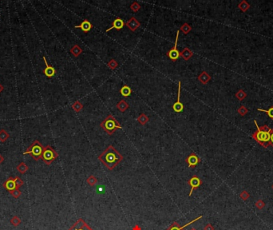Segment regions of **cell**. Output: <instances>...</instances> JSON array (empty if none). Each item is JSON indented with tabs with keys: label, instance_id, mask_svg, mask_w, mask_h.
Wrapping results in <instances>:
<instances>
[{
	"label": "cell",
	"instance_id": "4",
	"mask_svg": "<svg viewBox=\"0 0 273 230\" xmlns=\"http://www.w3.org/2000/svg\"><path fill=\"white\" fill-rule=\"evenodd\" d=\"M43 150H44V147L42 146V145L40 143V141H38V140H35L33 142V144L28 147L27 150L23 153V154L24 155L29 154L35 161H39V159L42 158Z\"/></svg>",
	"mask_w": 273,
	"mask_h": 230
},
{
	"label": "cell",
	"instance_id": "18",
	"mask_svg": "<svg viewBox=\"0 0 273 230\" xmlns=\"http://www.w3.org/2000/svg\"><path fill=\"white\" fill-rule=\"evenodd\" d=\"M198 80L202 84L205 85V84H207L211 80V77H210V75L206 71H202L201 74L198 76Z\"/></svg>",
	"mask_w": 273,
	"mask_h": 230
},
{
	"label": "cell",
	"instance_id": "43",
	"mask_svg": "<svg viewBox=\"0 0 273 230\" xmlns=\"http://www.w3.org/2000/svg\"><path fill=\"white\" fill-rule=\"evenodd\" d=\"M3 86L0 84V93L3 91Z\"/></svg>",
	"mask_w": 273,
	"mask_h": 230
},
{
	"label": "cell",
	"instance_id": "31",
	"mask_svg": "<svg viewBox=\"0 0 273 230\" xmlns=\"http://www.w3.org/2000/svg\"><path fill=\"white\" fill-rule=\"evenodd\" d=\"M249 7H250V5H249L246 1H242V2L239 4V8L243 11H246Z\"/></svg>",
	"mask_w": 273,
	"mask_h": 230
},
{
	"label": "cell",
	"instance_id": "39",
	"mask_svg": "<svg viewBox=\"0 0 273 230\" xmlns=\"http://www.w3.org/2000/svg\"><path fill=\"white\" fill-rule=\"evenodd\" d=\"M214 229H214V227H213L211 224H208V225H205L204 228V230H214Z\"/></svg>",
	"mask_w": 273,
	"mask_h": 230
},
{
	"label": "cell",
	"instance_id": "16",
	"mask_svg": "<svg viewBox=\"0 0 273 230\" xmlns=\"http://www.w3.org/2000/svg\"><path fill=\"white\" fill-rule=\"evenodd\" d=\"M3 187H4L6 190H8V191L10 192L15 189V188H16V185H15V182H14V178H9L8 179L3 183Z\"/></svg>",
	"mask_w": 273,
	"mask_h": 230
},
{
	"label": "cell",
	"instance_id": "42",
	"mask_svg": "<svg viewBox=\"0 0 273 230\" xmlns=\"http://www.w3.org/2000/svg\"><path fill=\"white\" fill-rule=\"evenodd\" d=\"M3 161H4V158H3V156H2V155H1V154H0V164L3 163Z\"/></svg>",
	"mask_w": 273,
	"mask_h": 230
},
{
	"label": "cell",
	"instance_id": "36",
	"mask_svg": "<svg viewBox=\"0 0 273 230\" xmlns=\"http://www.w3.org/2000/svg\"><path fill=\"white\" fill-rule=\"evenodd\" d=\"M238 113L240 114V115H242V116H244L247 113H248V109L246 108L245 106H244L242 105L241 107H240V109L238 110Z\"/></svg>",
	"mask_w": 273,
	"mask_h": 230
},
{
	"label": "cell",
	"instance_id": "28",
	"mask_svg": "<svg viewBox=\"0 0 273 230\" xmlns=\"http://www.w3.org/2000/svg\"><path fill=\"white\" fill-rule=\"evenodd\" d=\"M10 222H11V224L12 225H13V226H14V227H17V226H19V225L20 224H21L22 221H21V219H20L19 216H13L12 218H11V221H10Z\"/></svg>",
	"mask_w": 273,
	"mask_h": 230
},
{
	"label": "cell",
	"instance_id": "2",
	"mask_svg": "<svg viewBox=\"0 0 273 230\" xmlns=\"http://www.w3.org/2000/svg\"><path fill=\"white\" fill-rule=\"evenodd\" d=\"M254 122L257 125V131L253 134V138L259 142V144L262 145L264 147H268L269 143H270L271 129L266 125L260 128L259 127L256 120H254Z\"/></svg>",
	"mask_w": 273,
	"mask_h": 230
},
{
	"label": "cell",
	"instance_id": "15",
	"mask_svg": "<svg viewBox=\"0 0 273 230\" xmlns=\"http://www.w3.org/2000/svg\"><path fill=\"white\" fill-rule=\"evenodd\" d=\"M92 27H93V25H92L90 23V22L87 19L84 20V21L81 23L80 25L75 26V28H80V29L82 30L83 32H85V33L89 32V31L92 29Z\"/></svg>",
	"mask_w": 273,
	"mask_h": 230
},
{
	"label": "cell",
	"instance_id": "29",
	"mask_svg": "<svg viewBox=\"0 0 273 230\" xmlns=\"http://www.w3.org/2000/svg\"><path fill=\"white\" fill-rule=\"evenodd\" d=\"M107 66L110 69L115 70L118 67V64L115 59H111L110 61L107 63Z\"/></svg>",
	"mask_w": 273,
	"mask_h": 230
},
{
	"label": "cell",
	"instance_id": "1",
	"mask_svg": "<svg viewBox=\"0 0 273 230\" xmlns=\"http://www.w3.org/2000/svg\"><path fill=\"white\" fill-rule=\"evenodd\" d=\"M98 160L109 170H113L123 160V156L110 145L107 149L98 156Z\"/></svg>",
	"mask_w": 273,
	"mask_h": 230
},
{
	"label": "cell",
	"instance_id": "45",
	"mask_svg": "<svg viewBox=\"0 0 273 230\" xmlns=\"http://www.w3.org/2000/svg\"><path fill=\"white\" fill-rule=\"evenodd\" d=\"M272 188H273V185H272Z\"/></svg>",
	"mask_w": 273,
	"mask_h": 230
},
{
	"label": "cell",
	"instance_id": "8",
	"mask_svg": "<svg viewBox=\"0 0 273 230\" xmlns=\"http://www.w3.org/2000/svg\"><path fill=\"white\" fill-rule=\"evenodd\" d=\"M188 184L191 186V189L190 192H189V193H188V196L190 197L192 193H193V191L196 189V188H198L200 186H201L202 184V181L200 179V178H198L197 176L196 175H194L193 177L189 179V180L188 181Z\"/></svg>",
	"mask_w": 273,
	"mask_h": 230
},
{
	"label": "cell",
	"instance_id": "6",
	"mask_svg": "<svg viewBox=\"0 0 273 230\" xmlns=\"http://www.w3.org/2000/svg\"><path fill=\"white\" fill-rule=\"evenodd\" d=\"M178 37H179V31H177V36H176V40H175V45L173 48H172L171 50L167 52L166 55L171 59L173 62H176L181 56V53L179 50H177V41H178Z\"/></svg>",
	"mask_w": 273,
	"mask_h": 230
},
{
	"label": "cell",
	"instance_id": "33",
	"mask_svg": "<svg viewBox=\"0 0 273 230\" xmlns=\"http://www.w3.org/2000/svg\"><path fill=\"white\" fill-rule=\"evenodd\" d=\"M246 96H247V94H246L245 92L244 91V90H240L236 94V97H237L239 100H240V101L244 99L246 97Z\"/></svg>",
	"mask_w": 273,
	"mask_h": 230
},
{
	"label": "cell",
	"instance_id": "12",
	"mask_svg": "<svg viewBox=\"0 0 273 230\" xmlns=\"http://www.w3.org/2000/svg\"><path fill=\"white\" fill-rule=\"evenodd\" d=\"M125 26L130 29V31L134 32V31H137L138 28L140 27L141 23L139 22V21L136 19L135 17H131L130 19L128 20V21L125 22Z\"/></svg>",
	"mask_w": 273,
	"mask_h": 230
},
{
	"label": "cell",
	"instance_id": "17",
	"mask_svg": "<svg viewBox=\"0 0 273 230\" xmlns=\"http://www.w3.org/2000/svg\"><path fill=\"white\" fill-rule=\"evenodd\" d=\"M193 55V52L192 50L189 49V48H188V47H185L182 51L181 52V56L182 58L185 61H188L189 59H190Z\"/></svg>",
	"mask_w": 273,
	"mask_h": 230
},
{
	"label": "cell",
	"instance_id": "41",
	"mask_svg": "<svg viewBox=\"0 0 273 230\" xmlns=\"http://www.w3.org/2000/svg\"><path fill=\"white\" fill-rule=\"evenodd\" d=\"M132 230H141V228L138 225H136L133 227Z\"/></svg>",
	"mask_w": 273,
	"mask_h": 230
},
{
	"label": "cell",
	"instance_id": "13",
	"mask_svg": "<svg viewBox=\"0 0 273 230\" xmlns=\"http://www.w3.org/2000/svg\"><path fill=\"white\" fill-rule=\"evenodd\" d=\"M43 60H44V62L46 64V68L43 70V73H44V75L47 76V78H52L53 76H54V75H55V69L52 66H50V64H48L47 61V58L44 56H43Z\"/></svg>",
	"mask_w": 273,
	"mask_h": 230
},
{
	"label": "cell",
	"instance_id": "9",
	"mask_svg": "<svg viewBox=\"0 0 273 230\" xmlns=\"http://www.w3.org/2000/svg\"><path fill=\"white\" fill-rule=\"evenodd\" d=\"M201 217H202V216H198V217H196V219L191 221H189L188 223H187V224H185V225H183V226H181V225H180L177 221H175V222H173V223L170 226H168V227L167 228L166 230H184L185 229V228H186L187 226L190 225L191 224H193V223H194V222L197 221L198 220L201 219Z\"/></svg>",
	"mask_w": 273,
	"mask_h": 230
},
{
	"label": "cell",
	"instance_id": "37",
	"mask_svg": "<svg viewBox=\"0 0 273 230\" xmlns=\"http://www.w3.org/2000/svg\"><path fill=\"white\" fill-rule=\"evenodd\" d=\"M240 197L242 200H244V201H246V200L248 199V197H249V194H248V193L247 191H243L242 193H240Z\"/></svg>",
	"mask_w": 273,
	"mask_h": 230
},
{
	"label": "cell",
	"instance_id": "32",
	"mask_svg": "<svg viewBox=\"0 0 273 230\" xmlns=\"http://www.w3.org/2000/svg\"><path fill=\"white\" fill-rule=\"evenodd\" d=\"M130 9H131L133 12H138V11L141 9V5L138 3H137V2H133V3L131 4V6H130Z\"/></svg>",
	"mask_w": 273,
	"mask_h": 230
},
{
	"label": "cell",
	"instance_id": "11",
	"mask_svg": "<svg viewBox=\"0 0 273 230\" xmlns=\"http://www.w3.org/2000/svg\"><path fill=\"white\" fill-rule=\"evenodd\" d=\"M201 159L195 153H191L190 155L188 156V158L185 160V162L188 164L189 168H194L197 166V164L200 163Z\"/></svg>",
	"mask_w": 273,
	"mask_h": 230
},
{
	"label": "cell",
	"instance_id": "5",
	"mask_svg": "<svg viewBox=\"0 0 273 230\" xmlns=\"http://www.w3.org/2000/svg\"><path fill=\"white\" fill-rule=\"evenodd\" d=\"M58 157V153L50 145H48L46 147H44L42 156V159L43 162L45 164H47V166L51 165L53 161H54Z\"/></svg>",
	"mask_w": 273,
	"mask_h": 230
},
{
	"label": "cell",
	"instance_id": "34",
	"mask_svg": "<svg viewBox=\"0 0 273 230\" xmlns=\"http://www.w3.org/2000/svg\"><path fill=\"white\" fill-rule=\"evenodd\" d=\"M258 110L259 111H262V112H265V113H267L268 115L272 119H273V107H271L268 110H263V109H258Z\"/></svg>",
	"mask_w": 273,
	"mask_h": 230
},
{
	"label": "cell",
	"instance_id": "40",
	"mask_svg": "<svg viewBox=\"0 0 273 230\" xmlns=\"http://www.w3.org/2000/svg\"><path fill=\"white\" fill-rule=\"evenodd\" d=\"M270 143L273 146V129L271 130V138H270Z\"/></svg>",
	"mask_w": 273,
	"mask_h": 230
},
{
	"label": "cell",
	"instance_id": "44",
	"mask_svg": "<svg viewBox=\"0 0 273 230\" xmlns=\"http://www.w3.org/2000/svg\"><path fill=\"white\" fill-rule=\"evenodd\" d=\"M190 230H196V229H194V228H192V229H191Z\"/></svg>",
	"mask_w": 273,
	"mask_h": 230
},
{
	"label": "cell",
	"instance_id": "26",
	"mask_svg": "<svg viewBox=\"0 0 273 230\" xmlns=\"http://www.w3.org/2000/svg\"><path fill=\"white\" fill-rule=\"evenodd\" d=\"M9 133L5 130H0V141L4 142L9 138Z\"/></svg>",
	"mask_w": 273,
	"mask_h": 230
},
{
	"label": "cell",
	"instance_id": "27",
	"mask_svg": "<svg viewBox=\"0 0 273 230\" xmlns=\"http://www.w3.org/2000/svg\"><path fill=\"white\" fill-rule=\"evenodd\" d=\"M86 182L90 185V186H94L97 183V179L95 176L94 175H90L87 179H86Z\"/></svg>",
	"mask_w": 273,
	"mask_h": 230
},
{
	"label": "cell",
	"instance_id": "24",
	"mask_svg": "<svg viewBox=\"0 0 273 230\" xmlns=\"http://www.w3.org/2000/svg\"><path fill=\"white\" fill-rule=\"evenodd\" d=\"M72 108H73V110H74L76 113H79V112L82 111V110L83 109V105L80 102L76 101V102H74V104L72 105Z\"/></svg>",
	"mask_w": 273,
	"mask_h": 230
},
{
	"label": "cell",
	"instance_id": "38",
	"mask_svg": "<svg viewBox=\"0 0 273 230\" xmlns=\"http://www.w3.org/2000/svg\"><path fill=\"white\" fill-rule=\"evenodd\" d=\"M256 206H257V208L259 209H261L265 206V203L261 201V200H259L257 203H256Z\"/></svg>",
	"mask_w": 273,
	"mask_h": 230
},
{
	"label": "cell",
	"instance_id": "30",
	"mask_svg": "<svg viewBox=\"0 0 273 230\" xmlns=\"http://www.w3.org/2000/svg\"><path fill=\"white\" fill-rule=\"evenodd\" d=\"M10 193L12 197H14V198H19V197L21 196V194H22V192L20 191L19 188H16L14 190H12V191L10 192Z\"/></svg>",
	"mask_w": 273,
	"mask_h": 230
},
{
	"label": "cell",
	"instance_id": "35",
	"mask_svg": "<svg viewBox=\"0 0 273 230\" xmlns=\"http://www.w3.org/2000/svg\"><path fill=\"white\" fill-rule=\"evenodd\" d=\"M14 182H15V185H16V188H19L23 185V181L20 178H19V177H16V178H14Z\"/></svg>",
	"mask_w": 273,
	"mask_h": 230
},
{
	"label": "cell",
	"instance_id": "3",
	"mask_svg": "<svg viewBox=\"0 0 273 230\" xmlns=\"http://www.w3.org/2000/svg\"><path fill=\"white\" fill-rule=\"evenodd\" d=\"M100 126L103 129V130L107 133L108 135H113L118 129H122L121 124L111 114L108 115L105 120L101 122Z\"/></svg>",
	"mask_w": 273,
	"mask_h": 230
},
{
	"label": "cell",
	"instance_id": "10",
	"mask_svg": "<svg viewBox=\"0 0 273 230\" xmlns=\"http://www.w3.org/2000/svg\"><path fill=\"white\" fill-rule=\"evenodd\" d=\"M181 82H179L178 83V93H177V102H175L173 105V109L175 112L177 113H181L184 110V105L181 102L180 98H181Z\"/></svg>",
	"mask_w": 273,
	"mask_h": 230
},
{
	"label": "cell",
	"instance_id": "23",
	"mask_svg": "<svg viewBox=\"0 0 273 230\" xmlns=\"http://www.w3.org/2000/svg\"><path fill=\"white\" fill-rule=\"evenodd\" d=\"M17 170H18V171H19L21 174L25 173H27V171L28 170L27 165L25 162H21V163H20L18 166H17Z\"/></svg>",
	"mask_w": 273,
	"mask_h": 230
},
{
	"label": "cell",
	"instance_id": "20",
	"mask_svg": "<svg viewBox=\"0 0 273 230\" xmlns=\"http://www.w3.org/2000/svg\"><path fill=\"white\" fill-rule=\"evenodd\" d=\"M70 52H71V54L73 55L77 58V57H78V56L80 55L83 52V50L78 45H75V46L70 49Z\"/></svg>",
	"mask_w": 273,
	"mask_h": 230
},
{
	"label": "cell",
	"instance_id": "22",
	"mask_svg": "<svg viewBox=\"0 0 273 230\" xmlns=\"http://www.w3.org/2000/svg\"><path fill=\"white\" fill-rule=\"evenodd\" d=\"M149 121V117L147 116L146 114H141V115H139V117L138 118V122H139V123L142 125H145L146 123H148V122Z\"/></svg>",
	"mask_w": 273,
	"mask_h": 230
},
{
	"label": "cell",
	"instance_id": "25",
	"mask_svg": "<svg viewBox=\"0 0 273 230\" xmlns=\"http://www.w3.org/2000/svg\"><path fill=\"white\" fill-rule=\"evenodd\" d=\"M180 30H181L183 33L185 34H188L192 31V27H191V26L189 25V24H188L187 22H185V23H184V24L181 27V29H180Z\"/></svg>",
	"mask_w": 273,
	"mask_h": 230
},
{
	"label": "cell",
	"instance_id": "7",
	"mask_svg": "<svg viewBox=\"0 0 273 230\" xmlns=\"http://www.w3.org/2000/svg\"><path fill=\"white\" fill-rule=\"evenodd\" d=\"M68 230H94L82 218H79Z\"/></svg>",
	"mask_w": 273,
	"mask_h": 230
},
{
	"label": "cell",
	"instance_id": "19",
	"mask_svg": "<svg viewBox=\"0 0 273 230\" xmlns=\"http://www.w3.org/2000/svg\"><path fill=\"white\" fill-rule=\"evenodd\" d=\"M129 106H130L129 104H128V103L126 102V101L124 99L121 100V101L117 104V108L121 112H125L127 109L129 108Z\"/></svg>",
	"mask_w": 273,
	"mask_h": 230
},
{
	"label": "cell",
	"instance_id": "14",
	"mask_svg": "<svg viewBox=\"0 0 273 230\" xmlns=\"http://www.w3.org/2000/svg\"><path fill=\"white\" fill-rule=\"evenodd\" d=\"M125 25V23L124 22V21L121 19V18H117L116 19L113 20V22H112V25L109 29L106 30V32H109L111 30H113V29H117V30H121L122 28L124 27V26Z\"/></svg>",
	"mask_w": 273,
	"mask_h": 230
},
{
	"label": "cell",
	"instance_id": "21",
	"mask_svg": "<svg viewBox=\"0 0 273 230\" xmlns=\"http://www.w3.org/2000/svg\"><path fill=\"white\" fill-rule=\"evenodd\" d=\"M120 93L123 96V97H129L131 93H132V90L130 87L127 86V85H125L121 87V90H120Z\"/></svg>",
	"mask_w": 273,
	"mask_h": 230
}]
</instances>
